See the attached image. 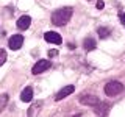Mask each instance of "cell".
<instances>
[{"instance_id":"obj_1","label":"cell","mask_w":125,"mask_h":117,"mask_svg":"<svg viewBox=\"0 0 125 117\" xmlns=\"http://www.w3.org/2000/svg\"><path fill=\"white\" fill-rule=\"evenodd\" d=\"M72 13H73L72 8H69V6L56 10V11L52 14V22H53V25H56V27L66 25V23L70 20V17H72Z\"/></svg>"},{"instance_id":"obj_2","label":"cell","mask_w":125,"mask_h":117,"mask_svg":"<svg viewBox=\"0 0 125 117\" xmlns=\"http://www.w3.org/2000/svg\"><path fill=\"white\" fill-rule=\"evenodd\" d=\"M122 91H124V84L119 83V81H109V83H106V86H105V92H106V95H109V97H114L117 94H120Z\"/></svg>"},{"instance_id":"obj_3","label":"cell","mask_w":125,"mask_h":117,"mask_svg":"<svg viewBox=\"0 0 125 117\" xmlns=\"http://www.w3.org/2000/svg\"><path fill=\"white\" fill-rule=\"evenodd\" d=\"M50 61L49 59H39L36 64L33 66V70L31 72L34 73V75H38V73H42V72H45V70H49L50 69Z\"/></svg>"},{"instance_id":"obj_4","label":"cell","mask_w":125,"mask_h":117,"mask_svg":"<svg viewBox=\"0 0 125 117\" xmlns=\"http://www.w3.org/2000/svg\"><path fill=\"white\" fill-rule=\"evenodd\" d=\"M23 44V36L22 34H14V36L10 38V42H8V45H10L11 50H19Z\"/></svg>"},{"instance_id":"obj_5","label":"cell","mask_w":125,"mask_h":117,"mask_svg":"<svg viewBox=\"0 0 125 117\" xmlns=\"http://www.w3.org/2000/svg\"><path fill=\"white\" fill-rule=\"evenodd\" d=\"M80 101L83 105H88V106H99V105L102 103L99 97L95 95H81L80 97Z\"/></svg>"},{"instance_id":"obj_6","label":"cell","mask_w":125,"mask_h":117,"mask_svg":"<svg viewBox=\"0 0 125 117\" xmlns=\"http://www.w3.org/2000/svg\"><path fill=\"white\" fill-rule=\"evenodd\" d=\"M44 39L47 42H50V44H61V36L58 33H55V31H47L44 34Z\"/></svg>"},{"instance_id":"obj_7","label":"cell","mask_w":125,"mask_h":117,"mask_svg":"<svg viewBox=\"0 0 125 117\" xmlns=\"http://www.w3.org/2000/svg\"><path fill=\"white\" fill-rule=\"evenodd\" d=\"M73 91H75V88H73V86H64V88H62L61 91L58 92L56 95H55V100L60 101V100H62V98H66V97L70 95V94H72Z\"/></svg>"},{"instance_id":"obj_8","label":"cell","mask_w":125,"mask_h":117,"mask_svg":"<svg viewBox=\"0 0 125 117\" xmlns=\"http://www.w3.org/2000/svg\"><path fill=\"white\" fill-rule=\"evenodd\" d=\"M30 23H31L30 16H22V17H19V20H17V27L21 30H27L30 27Z\"/></svg>"},{"instance_id":"obj_9","label":"cell","mask_w":125,"mask_h":117,"mask_svg":"<svg viewBox=\"0 0 125 117\" xmlns=\"http://www.w3.org/2000/svg\"><path fill=\"white\" fill-rule=\"evenodd\" d=\"M31 98H33V89L30 88H25L22 91V94H21V100L22 101H25V103H28V101H31Z\"/></svg>"},{"instance_id":"obj_10","label":"cell","mask_w":125,"mask_h":117,"mask_svg":"<svg viewBox=\"0 0 125 117\" xmlns=\"http://www.w3.org/2000/svg\"><path fill=\"white\" fill-rule=\"evenodd\" d=\"M83 45H84V50H88V52H91V50H94V49H95V47H97L95 41H94L92 38H88V39H84Z\"/></svg>"},{"instance_id":"obj_11","label":"cell","mask_w":125,"mask_h":117,"mask_svg":"<svg viewBox=\"0 0 125 117\" xmlns=\"http://www.w3.org/2000/svg\"><path fill=\"white\" fill-rule=\"evenodd\" d=\"M97 33H99V36H100L102 39H106V38L109 36V33H111V30L106 28V27H100V28L97 30Z\"/></svg>"},{"instance_id":"obj_12","label":"cell","mask_w":125,"mask_h":117,"mask_svg":"<svg viewBox=\"0 0 125 117\" xmlns=\"http://www.w3.org/2000/svg\"><path fill=\"white\" fill-rule=\"evenodd\" d=\"M41 106H42V103H34L33 106L28 109V116H34L36 112H39L41 111Z\"/></svg>"},{"instance_id":"obj_13","label":"cell","mask_w":125,"mask_h":117,"mask_svg":"<svg viewBox=\"0 0 125 117\" xmlns=\"http://www.w3.org/2000/svg\"><path fill=\"white\" fill-rule=\"evenodd\" d=\"M5 61H6V52L5 50H0V66L5 64Z\"/></svg>"},{"instance_id":"obj_14","label":"cell","mask_w":125,"mask_h":117,"mask_svg":"<svg viewBox=\"0 0 125 117\" xmlns=\"http://www.w3.org/2000/svg\"><path fill=\"white\" fill-rule=\"evenodd\" d=\"M6 100H8V97L5 95V94H3V95H2V100H0V111H2V109H3V106H5Z\"/></svg>"},{"instance_id":"obj_15","label":"cell","mask_w":125,"mask_h":117,"mask_svg":"<svg viewBox=\"0 0 125 117\" xmlns=\"http://www.w3.org/2000/svg\"><path fill=\"white\" fill-rule=\"evenodd\" d=\"M103 6H105V3L102 2V0H99V2H97V10H103Z\"/></svg>"},{"instance_id":"obj_16","label":"cell","mask_w":125,"mask_h":117,"mask_svg":"<svg viewBox=\"0 0 125 117\" xmlns=\"http://www.w3.org/2000/svg\"><path fill=\"white\" fill-rule=\"evenodd\" d=\"M58 55V50H49V58L50 56H56Z\"/></svg>"},{"instance_id":"obj_17","label":"cell","mask_w":125,"mask_h":117,"mask_svg":"<svg viewBox=\"0 0 125 117\" xmlns=\"http://www.w3.org/2000/svg\"><path fill=\"white\" fill-rule=\"evenodd\" d=\"M120 22H122V25L125 27V13H122V14H120Z\"/></svg>"}]
</instances>
